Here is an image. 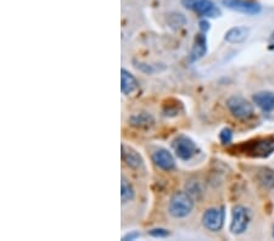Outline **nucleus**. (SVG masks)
<instances>
[{"label":"nucleus","mask_w":274,"mask_h":241,"mask_svg":"<svg viewBox=\"0 0 274 241\" xmlns=\"http://www.w3.org/2000/svg\"><path fill=\"white\" fill-rule=\"evenodd\" d=\"M130 124L136 128H148L154 124V117L148 112H138L130 116Z\"/></svg>","instance_id":"2eb2a0df"},{"label":"nucleus","mask_w":274,"mask_h":241,"mask_svg":"<svg viewBox=\"0 0 274 241\" xmlns=\"http://www.w3.org/2000/svg\"><path fill=\"white\" fill-rule=\"evenodd\" d=\"M273 238H274V228H273Z\"/></svg>","instance_id":"5701e85b"},{"label":"nucleus","mask_w":274,"mask_h":241,"mask_svg":"<svg viewBox=\"0 0 274 241\" xmlns=\"http://www.w3.org/2000/svg\"><path fill=\"white\" fill-rule=\"evenodd\" d=\"M270 49H274V33H273V34H272V37H270Z\"/></svg>","instance_id":"4be33fe9"},{"label":"nucleus","mask_w":274,"mask_h":241,"mask_svg":"<svg viewBox=\"0 0 274 241\" xmlns=\"http://www.w3.org/2000/svg\"><path fill=\"white\" fill-rule=\"evenodd\" d=\"M138 238H140V232L134 230V232H128V234H126L122 238V240H124V241H128V240H136V239H138Z\"/></svg>","instance_id":"aec40b11"},{"label":"nucleus","mask_w":274,"mask_h":241,"mask_svg":"<svg viewBox=\"0 0 274 241\" xmlns=\"http://www.w3.org/2000/svg\"><path fill=\"white\" fill-rule=\"evenodd\" d=\"M248 223H250V214H248V208L240 204L234 207L233 212H232L230 232L236 235L242 234L248 229Z\"/></svg>","instance_id":"39448f33"},{"label":"nucleus","mask_w":274,"mask_h":241,"mask_svg":"<svg viewBox=\"0 0 274 241\" xmlns=\"http://www.w3.org/2000/svg\"><path fill=\"white\" fill-rule=\"evenodd\" d=\"M194 208V200L188 192H178L170 198L168 211L174 218H184L192 214Z\"/></svg>","instance_id":"f257e3e1"},{"label":"nucleus","mask_w":274,"mask_h":241,"mask_svg":"<svg viewBox=\"0 0 274 241\" xmlns=\"http://www.w3.org/2000/svg\"><path fill=\"white\" fill-rule=\"evenodd\" d=\"M204 34L205 33H201L195 39V43L192 46V49L189 55L190 62H196V61L202 58L206 52H208V42H206V37Z\"/></svg>","instance_id":"f8f14e48"},{"label":"nucleus","mask_w":274,"mask_h":241,"mask_svg":"<svg viewBox=\"0 0 274 241\" xmlns=\"http://www.w3.org/2000/svg\"><path fill=\"white\" fill-rule=\"evenodd\" d=\"M250 152L257 158H267L270 154L274 152V138H266L257 140L252 142L250 146Z\"/></svg>","instance_id":"1a4fd4ad"},{"label":"nucleus","mask_w":274,"mask_h":241,"mask_svg":"<svg viewBox=\"0 0 274 241\" xmlns=\"http://www.w3.org/2000/svg\"><path fill=\"white\" fill-rule=\"evenodd\" d=\"M149 235L152 238H158V239H164V238H167L170 235V232L167 229L164 228H155L149 230Z\"/></svg>","instance_id":"6ab92c4d"},{"label":"nucleus","mask_w":274,"mask_h":241,"mask_svg":"<svg viewBox=\"0 0 274 241\" xmlns=\"http://www.w3.org/2000/svg\"><path fill=\"white\" fill-rule=\"evenodd\" d=\"M172 148L174 150L176 156L183 161H188L196 152V144L194 142V140L190 139L189 136H183V134L178 136L173 140Z\"/></svg>","instance_id":"20e7f679"},{"label":"nucleus","mask_w":274,"mask_h":241,"mask_svg":"<svg viewBox=\"0 0 274 241\" xmlns=\"http://www.w3.org/2000/svg\"><path fill=\"white\" fill-rule=\"evenodd\" d=\"M134 189L132 186V184L130 183V182L127 180V179L124 178V176H122V180H121V198H122V202L123 204H127L130 202V201H132L134 198Z\"/></svg>","instance_id":"dca6fc26"},{"label":"nucleus","mask_w":274,"mask_h":241,"mask_svg":"<svg viewBox=\"0 0 274 241\" xmlns=\"http://www.w3.org/2000/svg\"><path fill=\"white\" fill-rule=\"evenodd\" d=\"M200 30L202 33H206L210 30V24L206 20H202V21H200Z\"/></svg>","instance_id":"412c9836"},{"label":"nucleus","mask_w":274,"mask_h":241,"mask_svg":"<svg viewBox=\"0 0 274 241\" xmlns=\"http://www.w3.org/2000/svg\"><path fill=\"white\" fill-rule=\"evenodd\" d=\"M261 182L264 184L268 188H274V172L270 170H266L264 173H262Z\"/></svg>","instance_id":"a211bd4d"},{"label":"nucleus","mask_w":274,"mask_h":241,"mask_svg":"<svg viewBox=\"0 0 274 241\" xmlns=\"http://www.w3.org/2000/svg\"><path fill=\"white\" fill-rule=\"evenodd\" d=\"M250 34V28L245 26H239V27H233L226 33V42L230 44H239L246 40Z\"/></svg>","instance_id":"4468645a"},{"label":"nucleus","mask_w":274,"mask_h":241,"mask_svg":"<svg viewBox=\"0 0 274 241\" xmlns=\"http://www.w3.org/2000/svg\"><path fill=\"white\" fill-rule=\"evenodd\" d=\"M139 88V83L136 78L127 70H121V90L122 94L130 95Z\"/></svg>","instance_id":"ddd939ff"},{"label":"nucleus","mask_w":274,"mask_h":241,"mask_svg":"<svg viewBox=\"0 0 274 241\" xmlns=\"http://www.w3.org/2000/svg\"><path fill=\"white\" fill-rule=\"evenodd\" d=\"M122 160L128 167L132 168V170H140L144 164L142 162V156L136 152L134 148L130 146H127V145L122 144Z\"/></svg>","instance_id":"9d476101"},{"label":"nucleus","mask_w":274,"mask_h":241,"mask_svg":"<svg viewBox=\"0 0 274 241\" xmlns=\"http://www.w3.org/2000/svg\"><path fill=\"white\" fill-rule=\"evenodd\" d=\"M152 162L162 170H172L176 167L174 158L166 148H158L152 154Z\"/></svg>","instance_id":"6e6552de"},{"label":"nucleus","mask_w":274,"mask_h":241,"mask_svg":"<svg viewBox=\"0 0 274 241\" xmlns=\"http://www.w3.org/2000/svg\"><path fill=\"white\" fill-rule=\"evenodd\" d=\"M227 108L232 116L238 120H248L255 116V108L250 102L242 96H230L227 100Z\"/></svg>","instance_id":"f03ea898"},{"label":"nucleus","mask_w":274,"mask_h":241,"mask_svg":"<svg viewBox=\"0 0 274 241\" xmlns=\"http://www.w3.org/2000/svg\"><path fill=\"white\" fill-rule=\"evenodd\" d=\"M257 108L264 112H272L274 110V93L272 92H258L252 96Z\"/></svg>","instance_id":"9b49d317"},{"label":"nucleus","mask_w":274,"mask_h":241,"mask_svg":"<svg viewBox=\"0 0 274 241\" xmlns=\"http://www.w3.org/2000/svg\"><path fill=\"white\" fill-rule=\"evenodd\" d=\"M222 4L228 9L245 15H257L262 10L261 5L254 0H222Z\"/></svg>","instance_id":"0eeeda50"},{"label":"nucleus","mask_w":274,"mask_h":241,"mask_svg":"<svg viewBox=\"0 0 274 241\" xmlns=\"http://www.w3.org/2000/svg\"><path fill=\"white\" fill-rule=\"evenodd\" d=\"M182 5L204 18H214L220 15V10L211 0H182Z\"/></svg>","instance_id":"7ed1b4c3"},{"label":"nucleus","mask_w":274,"mask_h":241,"mask_svg":"<svg viewBox=\"0 0 274 241\" xmlns=\"http://www.w3.org/2000/svg\"><path fill=\"white\" fill-rule=\"evenodd\" d=\"M220 140L223 145H228L233 142V130L230 128H223L220 133Z\"/></svg>","instance_id":"f3484780"},{"label":"nucleus","mask_w":274,"mask_h":241,"mask_svg":"<svg viewBox=\"0 0 274 241\" xmlns=\"http://www.w3.org/2000/svg\"><path fill=\"white\" fill-rule=\"evenodd\" d=\"M226 212L223 207L206 210L202 216V224L206 229L211 232H220L224 224Z\"/></svg>","instance_id":"423d86ee"}]
</instances>
